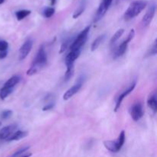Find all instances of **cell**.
<instances>
[{
    "label": "cell",
    "mask_w": 157,
    "mask_h": 157,
    "mask_svg": "<svg viewBox=\"0 0 157 157\" xmlns=\"http://www.w3.org/2000/svg\"><path fill=\"white\" fill-rule=\"evenodd\" d=\"M29 148H30V147H22V148L19 149L18 150H17L16 152H15V153H13V154L10 157H18L20 156L21 155H22L23 153H25L27 150H29Z\"/></svg>",
    "instance_id": "obj_22"
},
{
    "label": "cell",
    "mask_w": 157,
    "mask_h": 157,
    "mask_svg": "<svg viewBox=\"0 0 157 157\" xmlns=\"http://www.w3.org/2000/svg\"><path fill=\"white\" fill-rule=\"evenodd\" d=\"M4 1H5V0H0V5L2 4V3L4 2Z\"/></svg>",
    "instance_id": "obj_31"
},
{
    "label": "cell",
    "mask_w": 157,
    "mask_h": 157,
    "mask_svg": "<svg viewBox=\"0 0 157 157\" xmlns=\"http://www.w3.org/2000/svg\"><path fill=\"white\" fill-rule=\"evenodd\" d=\"M31 14L30 10H26V9H23V10H19L18 12H16L15 15H16V18L18 21H21V20L24 19L25 18H26L27 16H29Z\"/></svg>",
    "instance_id": "obj_18"
},
{
    "label": "cell",
    "mask_w": 157,
    "mask_h": 157,
    "mask_svg": "<svg viewBox=\"0 0 157 157\" xmlns=\"http://www.w3.org/2000/svg\"><path fill=\"white\" fill-rule=\"evenodd\" d=\"M8 55V52L7 51H6V52H0V59H4L5 58H6V56H7Z\"/></svg>",
    "instance_id": "obj_28"
},
{
    "label": "cell",
    "mask_w": 157,
    "mask_h": 157,
    "mask_svg": "<svg viewBox=\"0 0 157 157\" xmlns=\"http://www.w3.org/2000/svg\"><path fill=\"white\" fill-rule=\"evenodd\" d=\"M54 106H55V104H52V103H50V104H47V105H45L44 107H43L42 110H43V111H46V110H51V109L53 108Z\"/></svg>",
    "instance_id": "obj_27"
},
{
    "label": "cell",
    "mask_w": 157,
    "mask_h": 157,
    "mask_svg": "<svg viewBox=\"0 0 157 157\" xmlns=\"http://www.w3.org/2000/svg\"><path fill=\"white\" fill-rule=\"evenodd\" d=\"M52 1V5H54L55 3V0H51Z\"/></svg>",
    "instance_id": "obj_30"
},
{
    "label": "cell",
    "mask_w": 157,
    "mask_h": 157,
    "mask_svg": "<svg viewBox=\"0 0 157 157\" xmlns=\"http://www.w3.org/2000/svg\"><path fill=\"white\" fill-rule=\"evenodd\" d=\"M155 12H156V5H155L154 3H153V4L149 7V9H147V12H146L144 18H143L142 23L143 25H144V27H147V26H148L150 24V22H151L152 20H153V17H154Z\"/></svg>",
    "instance_id": "obj_10"
},
{
    "label": "cell",
    "mask_w": 157,
    "mask_h": 157,
    "mask_svg": "<svg viewBox=\"0 0 157 157\" xmlns=\"http://www.w3.org/2000/svg\"><path fill=\"white\" fill-rule=\"evenodd\" d=\"M82 87V82H78V84H75L73 87H71V88H69L65 93L63 95V99L64 101H67L70 98H71L74 95L76 94L78 91L80 90V89Z\"/></svg>",
    "instance_id": "obj_12"
},
{
    "label": "cell",
    "mask_w": 157,
    "mask_h": 157,
    "mask_svg": "<svg viewBox=\"0 0 157 157\" xmlns=\"http://www.w3.org/2000/svg\"><path fill=\"white\" fill-rule=\"evenodd\" d=\"M112 2H113V0H102V2L100 4L98 11H97L96 15H95L94 20V22H98L99 20H101L102 18V17L105 15L107 11L108 10L110 6H111Z\"/></svg>",
    "instance_id": "obj_6"
},
{
    "label": "cell",
    "mask_w": 157,
    "mask_h": 157,
    "mask_svg": "<svg viewBox=\"0 0 157 157\" xmlns=\"http://www.w3.org/2000/svg\"><path fill=\"white\" fill-rule=\"evenodd\" d=\"M147 105L154 113H156L157 110V100L156 93H153L150 95L148 100H147Z\"/></svg>",
    "instance_id": "obj_13"
},
{
    "label": "cell",
    "mask_w": 157,
    "mask_h": 157,
    "mask_svg": "<svg viewBox=\"0 0 157 157\" xmlns=\"http://www.w3.org/2000/svg\"><path fill=\"white\" fill-rule=\"evenodd\" d=\"M9 48V44L6 41L1 40L0 41V52H6Z\"/></svg>",
    "instance_id": "obj_24"
},
{
    "label": "cell",
    "mask_w": 157,
    "mask_h": 157,
    "mask_svg": "<svg viewBox=\"0 0 157 157\" xmlns=\"http://www.w3.org/2000/svg\"><path fill=\"white\" fill-rule=\"evenodd\" d=\"M32 46H33V41H32V40L29 39L25 41L24 44L21 46V48L19 49V54H18V55H19L20 61H22V60H24L28 56V55L30 53L31 50H32Z\"/></svg>",
    "instance_id": "obj_9"
},
{
    "label": "cell",
    "mask_w": 157,
    "mask_h": 157,
    "mask_svg": "<svg viewBox=\"0 0 157 157\" xmlns=\"http://www.w3.org/2000/svg\"><path fill=\"white\" fill-rule=\"evenodd\" d=\"M130 116L134 121H139L144 114V110L141 103H136L131 107L130 110Z\"/></svg>",
    "instance_id": "obj_7"
},
{
    "label": "cell",
    "mask_w": 157,
    "mask_h": 157,
    "mask_svg": "<svg viewBox=\"0 0 157 157\" xmlns=\"http://www.w3.org/2000/svg\"><path fill=\"white\" fill-rule=\"evenodd\" d=\"M124 33V29H119V30H118L117 32L116 33L113 35V37H112L111 39H110V45H112V44H114L117 41V40L119 39L121 36H122L123 34Z\"/></svg>",
    "instance_id": "obj_20"
},
{
    "label": "cell",
    "mask_w": 157,
    "mask_h": 157,
    "mask_svg": "<svg viewBox=\"0 0 157 157\" xmlns=\"http://www.w3.org/2000/svg\"><path fill=\"white\" fill-rule=\"evenodd\" d=\"M12 115V110H5V111H3L2 113L1 117L2 118V119H9V117H11Z\"/></svg>",
    "instance_id": "obj_25"
},
{
    "label": "cell",
    "mask_w": 157,
    "mask_h": 157,
    "mask_svg": "<svg viewBox=\"0 0 157 157\" xmlns=\"http://www.w3.org/2000/svg\"><path fill=\"white\" fill-rule=\"evenodd\" d=\"M90 26H87L79 35L77 36V38L72 41L71 44L70 46L71 51L73 50H81V48L83 47L85 42L87 41L88 33L90 32Z\"/></svg>",
    "instance_id": "obj_4"
},
{
    "label": "cell",
    "mask_w": 157,
    "mask_h": 157,
    "mask_svg": "<svg viewBox=\"0 0 157 157\" xmlns=\"http://www.w3.org/2000/svg\"><path fill=\"white\" fill-rule=\"evenodd\" d=\"M31 156H32V153H29V154L25 155V156H23L22 157H30Z\"/></svg>",
    "instance_id": "obj_29"
},
{
    "label": "cell",
    "mask_w": 157,
    "mask_h": 157,
    "mask_svg": "<svg viewBox=\"0 0 157 157\" xmlns=\"http://www.w3.org/2000/svg\"><path fill=\"white\" fill-rule=\"evenodd\" d=\"M85 6H86V2L84 0H83V1L81 2V4L79 5L78 9H77L76 10H75V12H74L73 18H78V17H79L80 15L84 12V9H85Z\"/></svg>",
    "instance_id": "obj_17"
},
{
    "label": "cell",
    "mask_w": 157,
    "mask_h": 157,
    "mask_svg": "<svg viewBox=\"0 0 157 157\" xmlns=\"http://www.w3.org/2000/svg\"><path fill=\"white\" fill-rule=\"evenodd\" d=\"M17 128V125L12 124V125L6 126L0 130V140H7L12 133H14Z\"/></svg>",
    "instance_id": "obj_11"
},
{
    "label": "cell",
    "mask_w": 157,
    "mask_h": 157,
    "mask_svg": "<svg viewBox=\"0 0 157 157\" xmlns=\"http://www.w3.org/2000/svg\"><path fill=\"white\" fill-rule=\"evenodd\" d=\"M134 36H135L134 29H131L130 32V33H129L128 36H127V38H126V39L124 40V41H123V42L121 43L119 46H118V48H117V50L115 51L114 55H113V58H114V59H116V58L122 56V55L125 53L126 51H127V47H128L129 43H130V41L133 40V38H134Z\"/></svg>",
    "instance_id": "obj_5"
},
{
    "label": "cell",
    "mask_w": 157,
    "mask_h": 157,
    "mask_svg": "<svg viewBox=\"0 0 157 157\" xmlns=\"http://www.w3.org/2000/svg\"><path fill=\"white\" fill-rule=\"evenodd\" d=\"M125 142V131L122 130L120 133L117 141L106 140L104 142L105 148L112 153H117L121 150Z\"/></svg>",
    "instance_id": "obj_3"
},
{
    "label": "cell",
    "mask_w": 157,
    "mask_h": 157,
    "mask_svg": "<svg viewBox=\"0 0 157 157\" xmlns=\"http://www.w3.org/2000/svg\"><path fill=\"white\" fill-rule=\"evenodd\" d=\"M55 10L54 8L52 7L46 8V9L44 10V12H43V15H44V16L45 17V18H51V17L55 14Z\"/></svg>",
    "instance_id": "obj_21"
},
{
    "label": "cell",
    "mask_w": 157,
    "mask_h": 157,
    "mask_svg": "<svg viewBox=\"0 0 157 157\" xmlns=\"http://www.w3.org/2000/svg\"><path fill=\"white\" fill-rule=\"evenodd\" d=\"M48 57L47 53L45 52L44 45H41L38 49V52L37 53L36 56L34 58L33 62H32V66L27 71V75L29 76L34 75L37 72L39 71L40 70L43 68L47 64Z\"/></svg>",
    "instance_id": "obj_1"
},
{
    "label": "cell",
    "mask_w": 157,
    "mask_h": 157,
    "mask_svg": "<svg viewBox=\"0 0 157 157\" xmlns=\"http://www.w3.org/2000/svg\"><path fill=\"white\" fill-rule=\"evenodd\" d=\"M147 5V2L144 0H137L131 2L124 13V19L126 21H129L137 16L145 9Z\"/></svg>",
    "instance_id": "obj_2"
},
{
    "label": "cell",
    "mask_w": 157,
    "mask_h": 157,
    "mask_svg": "<svg viewBox=\"0 0 157 157\" xmlns=\"http://www.w3.org/2000/svg\"><path fill=\"white\" fill-rule=\"evenodd\" d=\"M13 90L14 88H8V87H3L0 90V98L2 100L6 99L10 94L12 93Z\"/></svg>",
    "instance_id": "obj_19"
},
{
    "label": "cell",
    "mask_w": 157,
    "mask_h": 157,
    "mask_svg": "<svg viewBox=\"0 0 157 157\" xmlns=\"http://www.w3.org/2000/svg\"><path fill=\"white\" fill-rule=\"evenodd\" d=\"M27 131H21V130H18V131L12 133L10 136L7 139V141H15V140H19L22 139V138L28 136Z\"/></svg>",
    "instance_id": "obj_14"
},
{
    "label": "cell",
    "mask_w": 157,
    "mask_h": 157,
    "mask_svg": "<svg viewBox=\"0 0 157 157\" xmlns=\"http://www.w3.org/2000/svg\"><path fill=\"white\" fill-rule=\"evenodd\" d=\"M156 53H157V39L155 40L153 45L151 46V48L150 49V52H149L148 55L149 56H151V55H156Z\"/></svg>",
    "instance_id": "obj_23"
},
{
    "label": "cell",
    "mask_w": 157,
    "mask_h": 157,
    "mask_svg": "<svg viewBox=\"0 0 157 157\" xmlns=\"http://www.w3.org/2000/svg\"><path fill=\"white\" fill-rule=\"evenodd\" d=\"M20 80H21V78L18 76V75L12 76V78H10L6 81V84H4V87H8V88H14L15 86H16L19 83Z\"/></svg>",
    "instance_id": "obj_15"
},
{
    "label": "cell",
    "mask_w": 157,
    "mask_h": 157,
    "mask_svg": "<svg viewBox=\"0 0 157 157\" xmlns=\"http://www.w3.org/2000/svg\"><path fill=\"white\" fill-rule=\"evenodd\" d=\"M136 85V81H133V82H132L131 84H130V85L129 86V87H127L125 90H124V91H123L122 93L119 95V96H118L117 99V101H116V105H115V107H114L115 112H117L118 110H119V108L121 107V104H122V102H123V101H124V98H125L127 95L130 94L131 93L133 90H134Z\"/></svg>",
    "instance_id": "obj_8"
},
{
    "label": "cell",
    "mask_w": 157,
    "mask_h": 157,
    "mask_svg": "<svg viewBox=\"0 0 157 157\" xmlns=\"http://www.w3.org/2000/svg\"><path fill=\"white\" fill-rule=\"evenodd\" d=\"M70 41L71 40H67V41H64V42H63V44H61V50H60V53H62V52H64V51L67 49V48L68 47V44H70Z\"/></svg>",
    "instance_id": "obj_26"
},
{
    "label": "cell",
    "mask_w": 157,
    "mask_h": 157,
    "mask_svg": "<svg viewBox=\"0 0 157 157\" xmlns=\"http://www.w3.org/2000/svg\"><path fill=\"white\" fill-rule=\"evenodd\" d=\"M104 39H105V35H99V36H98V38H97L96 39L93 41V43H92V44H91L92 52H94L95 50H97V49L99 48V46L101 45V43L104 41Z\"/></svg>",
    "instance_id": "obj_16"
}]
</instances>
